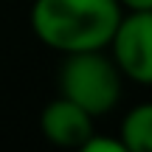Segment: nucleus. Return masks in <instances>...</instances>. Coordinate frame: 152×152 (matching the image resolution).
I'll return each mask as SVG.
<instances>
[{
  "label": "nucleus",
  "mask_w": 152,
  "mask_h": 152,
  "mask_svg": "<svg viewBox=\"0 0 152 152\" xmlns=\"http://www.w3.org/2000/svg\"><path fill=\"white\" fill-rule=\"evenodd\" d=\"M130 11H152V0H118Z\"/></svg>",
  "instance_id": "0eeeda50"
},
{
  "label": "nucleus",
  "mask_w": 152,
  "mask_h": 152,
  "mask_svg": "<svg viewBox=\"0 0 152 152\" xmlns=\"http://www.w3.org/2000/svg\"><path fill=\"white\" fill-rule=\"evenodd\" d=\"M121 144L127 152H152V102L138 104L124 115Z\"/></svg>",
  "instance_id": "39448f33"
},
{
  "label": "nucleus",
  "mask_w": 152,
  "mask_h": 152,
  "mask_svg": "<svg viewBox=\"0 0 152 152\" xmlns=\"http://www.w3.org/2000/svg\"><path fill=\"white\" fill-rule=\"evenodd\" d=\"M121 71L115 68L113 56L96 51H73L65 54L59 68V96L71 99L82 110L99 118L107 115L121 99Z\"/></svg>",
  "instance_id": "f03ea898"
},
{
  "label": "nucleus",
  "mask_w": 152,
  "mask_h": 152,
  "mask_svg": "<svg viewBox=\"0 0 152 152\" xmlns=\"http://www.w3.org/2000/svg\"><path fill=\"white\" fill-rule=\"evenodd\" d=\"M121 14L118 0H34L31 28L42 45L62 54L104 51Z\"/></svg>",
  "instance_id": "f257e3e1"
},
{
  "label": "nucleus",
  "mask_w": 152,
  "mask_h": 152,
  "mask_svg": "<svg viewBox=\"0 0 152 152\" xmlns=\"http://www.w3.org/2000/svg\"><path fill=\"white\" fill-rule=\"evenodd\" d=\"M39 130L51 144L68 147V149H82L85 141L96 132L93 130V115L65 96H56L54 102H48L42 107Z\"/></svg>",
  "instance_id": "20e7f679"
},
{
  "label": "nucleus",
  "mask_w": 152,
  "mask_h": 152,
  "mask_svg": "<svg viewBox=\"0 0 152 152\" xmlns=\"http://www.w3.org/2000/svg\"><path fill=\"white\" fill-rule=\"evenodd\" d=\"M82 152H127V149H124V144H121V138H102V135L93 132L85 141Z\"/></svg>",
  "instance_id": "423d86ee"
},
{
  "label": "nucleus",
  "mask_w": 152,
  "mask_h": 152,
  "mask_svg": "<svg viewBox=\"0 0 152 152\" xmlns=\"http://www.w3.org/2000/svg\"><path fill=\"white\" fill-rule=\"evenodd\" d=\"M110 51L121 76L138 85H152V11L121 14L110 37Z\"/></svg>",
  "instance_id": "7ed1b4c3"
}]
</instances>
